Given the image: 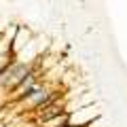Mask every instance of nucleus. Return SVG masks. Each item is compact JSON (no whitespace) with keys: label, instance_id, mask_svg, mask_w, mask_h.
<instances>
[{"label":"nucleus","instance_id":"nucleus-1","mask_svg":"<svg viewBox=\"0 0 127 127\" xmlns=\"http://www.w3.org/2000/svg\"><path fill=\"white\" fill-rule=\"evenodd\" d=\"M30 42H32V32L28 30V28L19 26L17 28V34H15V38H13V42H11V51H9V53L13 55V57H17L19 51H21L23 47H28Z\"/></svg>","mask_w":127,"mask_h":127}]
</instances>
